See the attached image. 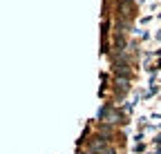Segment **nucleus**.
I'll use <instances>...</instances> for the list:
<instances>
[{
  "label": "nucleus",
  "mask_w": 161,
  "mask_h": 154,
  "mask_svg": "<svg viewBox=\"0 0 161 154\" xmlns=\"http://www.w3.org/2000/svg\"><path fill=\"white\" fill-rule=\"evenodd\" d=\"M90 150L92 152H105V154H114V147H110L108 145V139H94L92 143H90Z\"/></svg>",
  "instance_id": "obj_1"
},
{
  "label": "nucleus",
  "mask_w": 161,
  "mask_h": 154,
  "mask_svg": "<svg viewBox=\"0 0 161 154\" xmlns=\"http://www.w3.org/2000/svg\"><path fill=\"white\" fill-rule=\"evenodd\" d=\"M128 89H130V85H128V78H116V92L125 94Z\"/></svg>",
  "instance_id": "obj_2"
},
{
  "label": "nucleus",
  "mask_w": 161,
  "mask_h": 154,
  "mask_svg": "<svg viewBox=\"0 0 161 154\" xmlns=\"http://www.w3.org/2000/svg\"><path fill=\"white\" fill-rule=\"evenodd\" d=\"M114 72H116V74H123V76H128V74H130L128 63H114Z\"/></svg>",
  "instance_id": "obj_3"
}]
</instances>
